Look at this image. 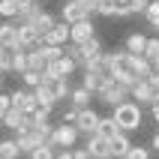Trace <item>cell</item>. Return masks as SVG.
Returning <instances> with one entry per match:
<instances>
[{
    "instance_id": "obj_1",
    "label": "cell",
    "mask_w": 159,
    "mask_h": 159,
    "mask_svg": "<svg viewBox=\"0 0 159 159\" xmlns=\"http://www.w3.org/2000/svg\"><path fill=\"white\" fill-rule=\"evenodd\" d=\"M111 117L117 120L120 132H135V129H141V123H144L141 105H138V102H132V99H126V102L114 105V108H111Z\"/></svg>"
},
{
    "instance_id": "obj_2",
    "label": "cell",
    "mask_w": 159,
    "mask_h": 159,
    "mask_svg": "<svg viewBox=\"0 0 159 159\" xmlns=\"http://www.w3.org/2000/svg\"><path fill=\"white\" fill-rule=\"evenodd\" d=\"M96 99L114 108V105H120V102H126V99H129V87H123V84H120V81H114V78H108V81H102V87L96 90Z\"/></svg>"
},
{
    "instance_id": "obj_3",
    "label": "cell",
    "mask_w": 159,
    "mask_h": 159,
    "mask_svg": "<svg viewBox=\"0 0 159 159\" xmlns=\"http://www.w3.org/2000/svg\"><path fill=\"white\" fill-rule=\"evenodd\" d=\"M78 138H81V132H78V126H75V123H60V126H54V129H51L48 144L57 147V150H63V147H75Z\"/></svg>"
},
{
    "instance_id": "obj_4",
    "label": "cell",
    "mask_w": 159,
    "mask_h": 159,
    "mask_svg": "<svg viewBox=\"0 0 159 159\" xmlns=\"http://www.w3.org/2000/svg\"><path fill=\"white\" fill-rule=\"evenodd\" d=\"M9 102H12V108H18V111L27 114V117L36 111V96H33L30 87H15L12 93H9Z\"/></svg>"
},
{
    "instance_id": "obj_5",
    "label": "cell",
    "mask_w": 159,
    "mask_h": 159,
    "mask_svg": "<svg viewBox=\"0 0 159 159\" xmlns=\"http://www.w3.org/2000/svg\"><path fill=\"white\" fill-rule=\"evenodd\" d=\"M99 117H102V114H96L90 105H87V108H78V120H75V126H78L81 138H90V135H96Z\"/></svg>"
},
{
    "instance_id": "obj_6",
    "label": "cell",
    "mask_w": 159,
    "mask_h": 159,
    "mask_svg": "<svg viewBox=\"0 0 159 159\" xmlns=\"http://www.w3.org/2000/svg\"><path fill=\"white\" fill-rule=\"evenodd\" d=\"M75 69H78V66H75V60H72L69 54H60L57 60H51L45 66V75H48V78H69Z\"/></svg>"
},
{
    "instance_id": "obj_7",
    "label": "cell",
    "mask_w": 159,
    "mask_h": 159,
    "mask_svg": "<svg viewBox=\"0 0 159 159\" xmlns=\"http://www.w3.org/2000/svg\"><path fill=\"white\" fill-rule=\"evenodd\" d=\"M93 36H96V27H93L90 18H81V21L69 24V42L81 45V42H87V39H93Z\"/></svg>"
},
{
    "instance_id": "obj_8",
    "label": "cell",
    "mask_w": 159,
    "mask_h": 159,
    "mask_svg": "<svg viewBox=\"0 0 159 159\" xmlns=\"http://www.w3.org/2000/svg\"><path fill=\"white\" fill-rule=\"evenodd\" d=\"M84 147H87L90 159H111V141L108 138H102V135H90V138H84Z\"/></svg>"
},
{
    "instance_id": "obj_9",
    "label": "cell",
    "mask_w": 159,
    "mask_h": 159,
    "mask_svg": "<svg viewBox=\"0 0 159 159\" xmlns=\"http://www.w3.org/2000/svg\"><path fill=\"white\" fill-rule=\"evenodd\" d=\"M78 48H81V54H78V66H81V69H84V66H87L90 60H96L99 54L105 51V48H102V39H99V36H93V39H87V42H81Z\"/></svg>"
},
{
    "instance_id": "obj_10",
    "label": "cell",
    "mask_w": 159,
    "mask_h": 159,
    "mask_svg": "<svg viewBox=\"0 0 159 159\" xmlns=\"http://www.w3.org/2000/svg\"><path fill=\"white\" fill-rule=\"evenodd\" d=\"M129 99H132V102H138V105H150L153 99H156V93L150 90V84H147L144 78H138L132 87H129Z\"/></svg>"
},
{
    "instance_id": "obj_11",
    "label": "cell",
    "mask_w": 159,
    "mask_h": 159,
    "mask_svg": "<svg viewBox=\"0 0 159 159\" xmlns=\"http://www.w3.org/2000/svg\"><path fill=\"white\" fill-rule=\"evenodd\" d=\"M60 18L66 21V24H75V21H81V18H90L87 9L81 6V0H66L60 6Z\"/></svg>"
},
{
    "instance_id": "obj_12",
    "label": "cell",
    "mask_w": 159,
    "mask_h": 159,
    "mask_svg": "<svg viewBox=\"0 0 159 159\" xmlns=\"http://www.w3.org/2000/svg\"><path fill=\"white\" fill-rule=\"evenodd\" d=\"M42 42L45 45H66V42H69V24H66V21H57V24L45 33Z\"/></svg>"
},
{
    "instance_id": "obj_13",
    "label": "cell",
    "mask_w": 159,
    "mask_h": 159,
    "mask_svg": "<svg viewBox=\"0 0 159 159\" xmlns=\"http://www.w3.org/2000/svg\"><path fill=\"white\" fill-rule=\"evenodd\" d=\"M0 48H18V24L9 18L0 24Z\"/></svg>"
},
{
    "instance_id": "obj_14",
    "label": "cell",
    "mask_w": 159,
    "mask_h": 159,
    "mask_svg": "<svg viewBox=\"0 0 159 159\" xmlns=\"http://www.w3.org/2000/svg\"><path fill=\"white\" fill-rule=\"evenodd\" d=\"M15 144H18V150H21V153L27 156V153L33 150V147H39L42 141H39V138H36V132L30 129V126H27V129H21V132H15Z\"/></svg>"
},
{
    "instance_id": "obj_15",
    "label": "cell",
    "mask_w": 159,
    "mask_h": 159,
    "mask_svg": "<svg viewBox=\"0 0 159 159\" xmlns=\"http://www.w3.org/2000/svg\"><path fill=\"white\" fill-rule=\"evenodd\" d=\"M39 42L42 39L33 30V24H18V48H36Z\"/></svg>"
},
{
    "instance_id": "obj_16",
    "label": "cell",
    "mask_w": 159,
    "mask_h": 159,
    "mask_svg": "<svg viewBox=\"0 0 159 159\" xmlns=\"http://www.w3.org/2000/svg\"><path fill=\"white\" fill-rule=\"evenodd\" d=\"M42 84H48V87H51V93H54V99H57V102H60V99H69V90H72L69 78H48V75H45Z\"/></svg>"
},
{
    "instance_id": "obj_17",
    "label": "cell",
    "mask_w": 159,
    "mask_h": 159,
    "mask_svg": "<svg viewBox=\"0 0 159 159\" xmlns=\"http://www.w3.org/2000/svg\"><path fill=\"white\" fill-rule=\"evenodd\" d=\"M93 90H87V87H72L69 90V105H75V108H87L90 102H93Z\"/></svg>"
},
{
    "instance_id": "obj_18",
    "label": "cell",
    "mask_w": 159,
    "mask_h": 159,
    "mask_svg": "<svg viewBox=\"0 0 159 159\" xmlns=\"http://www.w3.org/2000/svg\"><path fill=\"white\" fill-rule=\"evenodd\" d=\"M129 147H132V141H129V132H117L114 138H111V159H123Z\"/></svg>"
},
{
    "instance_id": "obj_19",
    "label": "cell",
    "mask_w": 159,
    "mask_h": 159,
    "mask_svg": "<svg viewBox=\"0 0 159 159\" xmlns=\"http://www.w3.org/2000/svg\"><path fill=\"white\" fill-rule=\"evenodd\" d=\"M54 24H57V18H54L51 12H45V9H42V12L36 15V21H33V30L39 33V39H45V33H48ZM39 45H42V42H39Z\"/></svg>"
},
{
    "instance_id": "obj_20",
    "label": "cell",
    "mask_w": 159,
    "mask_h": 159,
    "mask_svg": "<svg viewBox=\"0 0 159 159\" xmlns=\"http://www.w3.org/2000/svg\"><path fill=\"white\" fill-rule=\"evenodd\" d=\"M144 45H147V36L144 33H129L123 39V51L126 54H144Z\"/></svg>"
},
{
    "instance_id": "obj_21",
    "label": "cell",
    "mask_w": 159,
    "mask_h": 159,
    "mask_svg": "<svg viewBox=\"0 0 159 159\" xmlns=\"http://www.w3.org/2000/svg\"><path fill=\"white\" fill-rule=\"evenodd\" d=\"M39 12H42V3H27V6L21 9V12L12 18V21H15V24H33Z\"/></svg>"
},
{
    "instance_id": "obj_22",
    "label": "cell",
    "mask_w": 159,
    "mask_h": 159,
    "mask_svg": "<svg viewBox=\"0 0 159 159\" xmlns=\"http://www.w3.org/2000/svg\"><path fill=\"white\" fill-rule=\"evenodd\" d=\"M117 132H120V126H117V120H114L111 114H108V117H99L96 135H102V138H108V141H111V138H114Z\"/></svg>"
},
{
    "instance_id": "obj_23",
    "label": "cell",
    "mask_w": 159,
    "mask_h": 159,
    "mask_svg": "<svg viewBox=\"0 0 159 159\" xmlns=\"http://www.w3.org/2000/svg\"><path fill=\"white\" fill-rule=\"evenodd\" d=\"M24 6H27V0H0V18H9L12 21Z\"/></svg>"
},
{
    "instance_id": "obj_24",
    "label": "cell",
    "mask_w": 159,
    "mask_h": 159,
    "mask_svg": "<svg viewBox=\"0 0 159 159\" xmlns=\"http://www.w3.org/2000/svg\"><path fill=\"white\" fill-rule=\"evenodd\" d=\"M102 75H99L96 69H90V66H84V75H81V87H87V90H93V93H96L99 87H102Z\"/></svg>"
},
{
    "instance_id": "obj_25",
    "label": "cell",
    "mask_w": 159,
    "mask_h": 159,
    "mask_svg": "<svg viewBox=\"0 0 159 159\" xmlns=\"http://www.w3.org/2000/svg\"><path fill=\"white\" fill-rule=\"evenodd\" d=\"M33 96H36V105H42V108H54V93L48 84H39V87H33Z\"/></svg>"
},
{
    "instance_id": "obj_26",
    "label": "cell",
    "mask_w": 159,
    "mask_h": 159,
    "mask_svg": "<svg viewBox=\"0 0 159 159\" xmlns=\"http://www.w3.org/2000/svg\"><path fill=\"white\" fill-rule=\"evenodd\" d=\"M45 66H48V60L42 57V51H39V45H36V48H27V69L45 72Z\"/></svg>"
},
{
    "instance_id": "obj_27",
    "label": "cell",
    "mask_w": 159,
    "mask_h": 159,
    "mask_svg": "<svg viewBox=\"0 0 159 159\" xmlns=\"http://www.w3.org/2000/svg\"><path fill=\"white\" fill-rule=\"evenodd\" d=\"M144 18H147V24H150L153 33H159V0H150V3H147Z\"/></svg>"
},
{
    "instance_id": "obj_28",
    "label": "cell",
    "mask_w": 159,
    "mask_h": 159,
    "mask_svg": "<svg viewBox=\"0 0 159 159\" xmlns=\"http://www.w3.org/2000/svg\"><path fill=\"white\" fill-rule=\"evenodd\" d=\"M21 156V150H18L15 138H3L0 141V159H18Z\"/></svg>"
},
{
    "instance_id": "obj_29",
    "label": "cell",
    "mask_w": 159,
    "mask_h": 159,
    "mask_svg": "<svg viewBox=\"0 0 159 159\" xmlns=\"http://www.w3.org/2000/svg\"><path fill=\"white\" fill-rule=\"evenodd\" d=\"M21 81H24V87H39V84H42L45 81V72H36V69H24L21 72Z\"/></svg>"
},
{
    "instance_id": "obj_30",
    "label": "cell",
    "mask_w": 159,
    "mask_h": 159,
    "mask_svg": "<svg viewBox=\"0 0 159 159\" xmlns=\"http://www.w3.org/2000/svg\"><path fill=\"white\" fill-rule=\"evenodd\" d=\"M96 12L105 18H117V0H96Z\"/></svg>"
},
{
    "instance_id": "obj_31",
    "label": "cell",
    "mask_w": 159,
    "mask_h": 159,
    "mask_svg": "<svg viewBox=\"0 0 159 159\" xmlns=\"http://www.w3.org/2000/svg\"><path fill=\"white\" fill-rule=\"evenodd\" d=\"M54 153H57V147H51V144H39V147H33L27 156H30V159H54Z\"/></svg>"
},
{
    "instance_id": "obj_32",
    "label": "cell",
    "mask_w": 159,
    "mask_h": 159,
    "mask_svg": "<svg viewBox=\"0 0 159 159\" xmlns=\"http://www.w3.org/2000/svg\"><path fill=\"white\" fill-rule=\"evenodd\" d=\"M27 69V48H15V60H12V72H21Z\"/></svg>"
},
{
    "instance_id": "obj_33",
    "label": "cell",
    "mask_w": 159,
    "mask_h": 159,
    "mask_svg": "<svg viewBox=\"0 0 159 159\" xmlns=\"http://www.w3.org/2000/svg\"><path fill=\"white\" fill-rule=\"evenodd\" d=\"M39 51H42V57H45V60H48V63H51V60H57V57H60V54H63V45H39Z\"/></svg>"
},
{
    "instance_id": "obj_34",
    "label": "cell",
    "mask_w": 159,
    "mask_h": 159,
    "mask_svg": "<svg viewBox=\"0 0 159 159\" xmlns=\"http://www.w3.org/2000/svg\"><path fill=\"white\" fill-rule=\"evenodd\" d=\"M123 159H150V147H141V144H132L129 150H126Z\"/></svg>"
},
{
    "instance_id": "obj_35",
    "label": "cell",
    "mask_w": 159,
    "mask_h": 159,
    "mask_svg": "<svg viewBox=\"0 0 159 159\" xmlns=\"http://www.w3.org/2000/svg\"><path fill=\"white\" fill-rule=\"evenodd\" d=\"M48 117H51V108H42V105H36V111L30 114V123H48Z\"/></svg>"
},
{
    "instance_id": "obj_36",
    "label": "cell",
    "mask_w": 159,
    "mask_h": 159,
    "mask_svg": "<svg viewBox=\"0 0 159 159\" xmlns=\"http://www.w3.org/2000/svg\"><path fill=\"white\" fill-rule=\"evenodd\" d=\"M144 57H147V60H153V57H159V36H153V39H147V45H144Z\"/></svg>"
},
{
    "instance_id": "obj_37",
    "label": "cell",
    "mask_w": 159,
    "mask_h": 159,
    "mask_svg": "<svg viewBox=\"0 0 159 159\" xmlns=\"http://www.w3.org/2000/svg\"><path fill=\"white\" fill-rule=\"evenodd\" d=\"M147 3H150V0H129V9H132V15H144Z\"/></svg>"
},
{
    "instance_id": "obj_38",
    "label": "cell",
    "mask_w": 159,
    "mask_h": 159,
    "mask_svg": "<svg viewBox=\"0 0 159 159\" xmlns=\"http://www.w3.org/2000/svg\"><path fill=\"white\" fill-rule=\"evenodd\" d=\"M9 105H12V102H9V93H3V90H0V120H3V114L9 111Z\"/></svg>"
},
{
    "instance_id": "obj_39",
    "label": "cell",
    "mask_w": 159,
    "mask_h": 159,
    "mask_svg": "<svg viewBox=\"0 0 159 159\" xmlns=\"http://www.w3.org/2000/svg\"><path fill=\"white\" fill-rule=\"evenodd\" d=\"M144 81L150 84V90H153V93H159V72H150V75H147Z\"/></svg>"
},
{
    "instance_id": "obj_40",
    "label": "cell",
    "mask_w": 159,
    "mask_h": 159,
    "mask_svg": "<svg viewBox=\"0 0 159 159\" xmlns=\"http://www.w3.org/2000/svg\"><path fill=\"white\" fill-rule=\"evenodd\" d=\"M75 120H78V108L72 105L69 111H63V123H75Z\"/></svg>"
},
{
    "instance_id": "obj_41",
    "label": "cell",
    "mask_w": 159,
    "mask_h": 159,
    "mask_svg": "<svg viewBox=\"0 0 159 159\" xmlns=\"http://www.w3.org/2000/svg\"><path fill=\"white\" fill-rule=\"evenodd\" d=\"M72 156L75 159H90V153H87V147H78V144H75V147H72Z\"/></svg>"
},
{
    "instance_id": "obj_42",
    "label": "cell",
    "mask_w": 159,
    "mask_h": 159,
    "mask_svg": "<svg viewBox=\"0 0 159 159\" xmlns=\"http://www.w3.org/2000/svg\"><path fill=\"white\" fill-rule=\"evenodd\" d=\"M54 159H75V156H72V147H63V150H57V153H54Z\"/></svg>"
},
{
    "instance_id": "obj_43",
    "label": "cell",
    "mask_w": 159,
    "mask_h": 159,
    "mask_svg": "<svg viewBox=\"0 0 159 159\" xmlns=\"http://www.w3.org/2000/svg\"><path fill=\"white\" fill-rule=\"evenodd\" d=\"M150 117L159 123V102H150Z\"/></svg>"
},
{
    "instance_id": "obj_44",
    "label": "cell",
    "mask_w": 159,
    "mask_h": 159,
    "mask_svg": "<svg viewBox=\"0 0 159 159\" xmlns=\"http://www.w3.org/2000/svg\"><path fill=\"white\" fill-rule=\"evenodd\" d=\"M150 147H153V150H156V153H159V132H156V135H153V141H150Z\"/></svg>"
},
{
    "instance_id": "obj_45",
    "label": "cell",
    "mask_w": 159,
    "mask_h": 159,
    "mask_svg": "<svg viewBox=\"0 0 159 159\" xmlns=\"http://www.w3.org/2000/svg\"><path fill=\"white\" fill-rule=\"evenodd\" d=\"M150 69H153V72H159V57H153V60H150Z\"/></svg>"
},
{
    "instance_id": "obj_46",
    "label": "cell",
    "mask_w": 159,
    "mask_h": 159,
    "mask_svg": "<svg viewBox=\"0 0 159 159\" xmlns=\"http://www.w3.org/2000/svg\"><path fill=\"white\" fill-rule=\"evenodd\" d=\"M27 3H42V0H27Z\"/></svg>"
},
{
    "instance_id": "obj_47",
    "label": "cell",
    "mask_w": 159,
    "mask_h": 159,
    "mask_svg": "<svg viewBox=\"0 0 159 159\" xmlns=\"http://www.w3.org/2000/svg\"><path fill=\"white\" fill-rule=\"evenodd\" d=\"M0 90H3V75H0Z\"/></svg>"
},
{
    "instance_id": "obj_48",
    "label": "cell",
    "mask_w": 159,
    "mask_h": 159,
    "mask_svg": "<svg viewBox=\"0 0 159 159\" xmlns=\"http://www.w3.org/2000/svg\"><path fill=\"white\" fill-rule=\"evenodd\" d=\"M117 3H129V0H117Z\"/></svg>"
},
{
    "instance_id": "obj_49",
    "label": "cell",
    "mask_w": 159,
    "mask_h": 159,
    "mask_svg": "<svg viewBox=\"0 0 159 159\" xmlns=\"http://www.w3.org/2000/svg\"><path fill=\"white\" fill-rule=\"evenodd\" d=\"M153 102H159V93H156V99H153Z\"/></svg>"
},
{
    "instance_id": "obj_50",
    "label": "cell",
    "mask_w": 159,
    "mask_h": 159,
    "mask_svg": "<svg viewBox=\"0 0 159 159\" xmlns=\"http://www.w3.org/2000/svg\"><path fill=\"white\" fill-rule=\"evenodd\" d=\"M0 75H3V72H0Z\"/></svg>"
}]
</instances>
